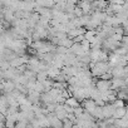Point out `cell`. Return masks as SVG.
Masks as SVG:
<instances>
[{
    "mask_svg": "<svg viewBox=\"0 0 128 128\" xmlns=\"http://www.w3.org/2000/svg\"><path fill=\"white\" fill-rule=\"evenodd\" d=\"M89 70L92 73L93 77H98L100 78L103 74H106L107 72L112 70V67L108 62H97V63H90L89 64Z\"/></svg>",
    "mask_w": 128,
    "mask_h": 128,
    "instance_id": "6da1fadb",
    "label": "cell"
},
{
    "mask_svg": "<svg viewBox=\"0 0 128 128\" xmlns=\"http://www.w3.org/2000/svg\"><path fill=\"white\" fill-rule=\"evenodd\" d=\"M16 90V83L14 80H5L3 79L2 82V92L3 94H9Z\"/></svg>",
    "mask_w": 128,
    "mask_h": 128,
    "instance_id": "7a4b0ae2",
    "label": "cell"
},
{
    "mask_svg": "<svg viewBox=\"0 0 128 128\" xmlns=\"http://www.w3.org/2000/svg\"><path fill=\"white\" fill-rule=\"evenodd\" d=\"M82 107L84 108V110H86V112H88V113L93 114V112L96 110V108L98 107V104H97V102H96L94 99L88 98V99H86V100H83V102H82Z\"/></svg>",
    "mask_w": 128,
    "mask_h": 128,
    "instance_id": "3957f363",
    "label": "cell"
},
{
    "mask_svg": "<svg viewBox=\"0 0 128 128\" xmlns=\"http://www.w3.org/2000/svg\"><path fill=\"white\" fill-rule=\"evenodd\" d=\"M96 88L100 92H107L112 89V80H106V79H98L96 82Z\"/></svg>",
    "mask_w": 128,
    "mask_h": 128,
    "instance_id": "277c9868",
    "label": "cell"
},
{
    "mask_svg": "<svg viewBox=\"0 0 128 128\" xmlns=\"http://www.w3.org/2000/svg\"><path fill=\"white\" fill-rule=\"evenodd\" d=\"M127 87V82L126 78H113L112 79V89L113 90H120L123 88Z\"/></svg>",
    "mask_w": 128,
    "mask_h": 128,
    "instance_id": "5b68a950",
    "label": "cell"
},
{
    "mask_svg": "<svg viewBox=\"0 0 128 128\" xmlns=\"http://www.w3.org/2000/svg\"><path fill=\"white\" fill-rule=\"evenodd\" d=\"M114 106L112 103H107L103 106V116H104V119H109V118H113L114 116Z\"/></svg>",
    "mask_w": 128,
    "mask_h": 128,
    "instance_id": "8992f818",
    "label": "cell"
},
{
    "mask_svg": "<svg viewBox=\"0 0 128 128\" xmlns=\"http://www.w3.org/2000/svg\"><path fill=\"white\" fill-rule=\"evenodd\" d=\"M28 99L33 103V104H39L40 99H42V93L36 92L35 89H32L28 92Z\"/></svg>",
    "mask_w": 128,
    "mask_h": 128,
    "instance_id": "52a82bcc",
    "label": "cell"
},
{
    "mask_svg": "<svg viewBox=\"0 0 128 128\" xmlns=\"http://www.w3.org/2000/svg\"><path fill=\"white\" fill-rule=\"evenodd\" d=\"M112 74H113V78H126L127 77V73H126V67H113L112 68Z\"/></svg>",
    "mask_w": 128,
    "mask_h": 128,
    "instance_id": "ba28073f",
    "label": "cell"
},
{
    "mask_svg": "<svg viewBox=\"0 0 128 128\" xmlns=\"http://www.w3.org/2000/svg\"><path fill=\"white\" fill-rule=\"evenodd\" d=\"M126 107H127V106H126ZM126 107L116 108L113 118H116V119H122V118H124V117H126V113H127V108H126Z\"/></svg>",
    "mask_w": 128,
    "mask_h": 128,
    "instance_id": "9c48e42d",
    "label": "cell"
},
{
    "mask_svg": "<svg viewBox=\"0 0 128 128\" xmlns=\"http://www.w3.org/2000/svg\"><path fill=\"white\" fill-rule=\"evenodd\" d=\"M66 104L67 106H69V107H72V108H77V107H80V102L77 99V98H74L73 96H70L67 100H66Z\"/></svg>",
    "mask_w": 128,
    "mask_h": 128,
    "instance_id": "30bf717a",
    "label": "cell"
},
{
    "mask_svg": "<svg viewBox=\"0 0 128 128\" xmlns=\"http://www.w3.org/2000/svg\"><path fill=\"white\" fill-rule=\"evenodd\" d=\"M112 104L114 106V108H122V107H126V100L117 98V99H116V100H114Z\"/></svg>",
    "mask_w": 128,
    "mask_h": 128,
    "instance_id": "8fae6325",
    "label": "cell"
},
{
    "mask_svg": "<svg viewBox=\"0 0 128 128\" xmlns=\"http://www.w3.org/2000/svg\"><path fill=\"white\" fill-rule=\"evenodd\" d=\"M29 126H30V122H28V120H19V122H16L15 128H29Z\"/></svg>",
    "mask_w": 128,
    "mask_h": 128,
    "instance_id": "7c38bea8",
    "label": "cell"
},
{
    "mask_svg": "<svg viewBox=\"0 0 128 128\" xmlns=\"http://www.w3.org/2000/svg\"><path fill=\"white\" fill-rule=\"evenodd\" d=\"M76 126V123L73 122V120H70V119H64L63 120V128H73Z\"/></svg>",
    "mask_w": 128,
    "mask_h": 128,
    "instance_id": "4fadbf2b",
    "label": "cell"
},
{
    "mask_svg": "<svg viewBox=\"0 0 128 128\" xmlns=\"http://www.w3.org/2000/svg\"><path fill=\"white\" fill-rule=\"evenodd\" d=\"M90 128H98V127H90Z\"/></svg>",
    "mask_w": 128,
    "mask_h": 128,
    "instance_id": "5bb4252c",
    "label": "cell"
}]
</instances>
